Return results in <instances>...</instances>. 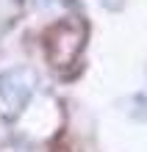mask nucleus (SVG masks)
Instances as JSON below:
<instances>
[{
	"label": "nucleus",
	"instance_id": "obj_1",
	"mask_svg": "<svg viewBox=\"0 0 147 152\" xmlns=\"http://www.w3.org/2000/svg\"><path fill=\"white\" fill-rule=\"evenodd\" d=\"M36 88V75L33 69H25V66H17V69H8V72L0 75V94L3 100L11 105V111H20L25 108V102L31 100Z\"/></svg>",
	"mask_w": 147,
	"mask_h": 152
}]
</instances>
